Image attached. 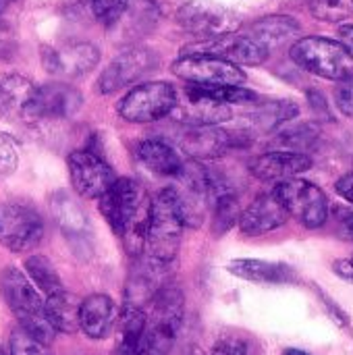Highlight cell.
<instances>
[{
    "label": "cell",
    "mask_w": 353,
    "mask_h": 355,
    "mask_svg": "<svg viewBox=\"0 0 353 355\" xmlns=\"http://www.w3.org/2000/svg\"><path fill=\"white\" fill-rule=\"evenodd\" d=\"M173 179H175V185L169 189L175 198L183 225L191 229L200 227L206 220L216 193H221L223 189H229L221 181V177H216L200 160H183L179 175Z\"/></svg>",
    "instance_id": "1"
},
{
    "label": "cell",
    "mask_w": 353,
    "mask_h": 355,
    "mask_svg": "<svg viewBox=\"0 0 353 355\" xmlns=\"http://www.w3.org/2000/svg\"><path fill=\"white\" fill-rule=\"evenodd\" d=\"M185 316V297L179 287L164 285L150 302V314H146L144 355H169Z\"/></svg>",
    "instance_id": "2"
},
{
    "label": "cell",
    "mask_w": 353,
    "mask_h": 355,
    "mask_svg": "<svg viewBox=\"0 0 353 355\" xmlns=\"http://www.w3.org/2000/svg\"><path fill=\"white\" fill-rule=\"evenodd\" d=\"M0 293L23 331L46 345L54 339V329L48 324L44 314V302L27 275L12 266L4 268L0 275Z\"/></svg>",
    "instance_id": "3"
},
{
    "label": "cell",
    "mask_w": 353,
    "mask_h": 355,
    "mask_svg": "<svg viewBox=\"0 0 353 355\" xmlns=\"http://www.w3.org/2000/svg\"><path fill=\"white\" fill-rule=\"evenodd\" d=\"M183 227L185 225L181 220L171 189L160 191L150 202V216H148L146 239H144L146 258L160 264H171L179 252Z\"/></svg>",
    "instance_id": "4"
},
{
    "label": "cell",
    "mask_w": 353,
    "mask_h": 355,
    "mask_svg": "<svg viewBox=\"0 0 353 355\" xmlns=\"http://www.w3.org/2000/svg\"><path fill=\"white\" fill-rule=\"evenodd\" d=\"M291 58L304 71L331 81H343L353 77L352 52L341 42L329 37L312 35L298 40L291 46Z\"/></svg>",
    "instance_id": "5"
},
{
    "label": "cell",
    "mask_w": 353,
    "mask_h": 355,
    "mask_svg": "<svg viewBox=\"0 0 353 355\" xmlns=\"http://www.w3.org/2000/svg\"><path fill=\"white\" fill-rule=\"evenodd\" d=\"M283 202L289 216L300 220L306 229H320L329 218V200L320 187L304 179H285L273 189Z\"/></svg>",
    "instance_id": "6"
},
{
    "label": "cell",
    "mask_w": 353,
    "mask_h": 355,
    "mask_svg": "<svg viewBox=\"0 0 353 355\" xmlns=\"http://www.w3.org/2000/svg\"><path fill=\"white\" fill-rule=\"evenodd\" d=\"M177 89L166 81H150L131 89L119 104V114L129 123H154L173 112Z\"/></svg>",
    "instance_id": "7"
},
{
    "label": "cell",
    "mask_w": 353,
    "mask_h": 355,
    "mask_svg": "<svg viewBox=\"0 0 353 355\" xmlns=\"http://www.w3.org/2000/svg\"><path fill=\"white\" fill-rule=\"evenodd\" d=\"M44 237L42 216L25 204L4 202L0 204V243L15 252L23 254L40 245Z\"/></svg>",
    "instance_id": "8"
},
{
    "label": "cell",
    "mask_w": 353,
    "mask_h": 355,
    "mask_svg": "<svg viewBox=\"0 0 353 355\" xmlns=\"http://www.w3.org/2000/svg\"><path fill=\"white\" fill-rule=\"evenodd\" d=\"M185 54L214 56V58H223V60H229L239 67V64H262L268 58L270 50L248 33L246 35L225 33V35L200 40V42L185 46L181 50V56H185Z\"/></svg>",
    "instance_id": "9"
},
{
    "label": "cell",
    "mask_w": 353,
    "mask_h": 355,
    "mask_svg": "<svg viewBox=\"0 0 353 355\" xmlns=\"http://www.w3.org/2000/svg\"><path fill=\"white\" fill-rule=\"evenodd\" d=\"M177 23L202 40L235 33L239 29V19L225 6L210 0H189L181 4L177 10Z\"/></svg>",
    "instance_id": "10"
},
{
    "label": "cell",
    "mask_w": 353,
    "mask_h": 355,
    "mask_svg": "<svg viewBox=\"0 0 353 355\" xmlns=\"http://www.w3.org/2000/svg\"><path fill=\"white\" fill-rule=\"evenodd\" d=\"M173 73L191 85H241L246 73L223 58L204 54H185L173 64Z\"/></svg>",
    "instance_id": "11"
},
{
    "label": "cell",
    "mask_w": 353,
    "mask_h": 355,
    "mask_svg": "<svg viewBox=\"0 0 353 355\" xmlns=\"http://www.w3.org/2000/svg\"><path fill=\"white\" fill-rule=\"evenodd\" d=\"M83 104L81 94L62 81L44 83L33 89L25 123H37V121H60L71 119Z\"/></svg>",
    "instance_id": "12"
},
{
    "label": "cell",
    "mask_w": 353,
    "mask_h": 355,
    "mask_svg": "<svg viewBox=\"0 0 353 355\" xmlns=\"http://www.w3.org/2000/svg\"><path fill=\"white\" fill-rule=\"evenodd\" d=\"M158 67V56L150 48L144 46H131L117 54L110 64L104 69L98 85L102 94H114L135 81H139L144 75L154 71Z\"/></svg>",
    "instance_id": "13"
},
{
    "label": "cell",
    "mask_w": 353,
    "mask_h": 355,
    "mask_svg": "<svg viewBox=\"0 0 353 355\" xmlns=\"http://www.w3.org/2000/svg\"><path fill=\"white\" fill-rule=\"evenodd\" d=\"M67 164L73 189L85 200L100 198L117 179L112 168L89 150H75Z\"/></svg>",
    "instance_id": "14"
},
{
    "label": "cell",
    "mask_w": 353,
    "mask_h": 355,
    "mask_svg": "<svg viewBox=\"0 0 353 355\" xmlns=\"http://www.w3.org/2000/svg\"><path fill=\"white\" fill-rule=\"evenodd\" d=\"M100 60V50L89 42H69L62 46H44L42 64L56 77H81Z\"/></svg>",
    "instance_id": "15"
},
{
    "label": "cell",
    "mask_w": 353,
    "mask_h": 355,
    "mask_svg": "<svg viewBox=\"0 0 353 355\" xmlns=\"http://www.w3.org/2000/svg\"><path fill=\"white\" fill-rule=\"evenodd\" d=\"M177 121L185 123L187 127H202V125H221L231 119V104H225L212 96H208L198 85L187 83L183 98L177 94V104L171 112Z\"/></svg>",
    "instance_id": "16"
},
{
    "label": "cell",
    "mask_w": 353,
    "mask_h": 355,
    "mask_svg": "<svg viewBox=\"0 0 353 355\" xmlns=\"http://www.w3.org/2000/svg\"><path fill=\"white\" fill-rule=\"evenodd\" d=\"M144 193L139 191L137 183L123 177V179H114V183L98 198L100 204V214L106 218L108 227L121 237L125 227L129 225L131 216L135 214L139 202H141Z\"/></svg>",
    "instance_id": "17"
},
{
    "label": "cell",
    "mask_w": 353,
    "mask_h": 355,
    "mask_svg": "<svg viewBox=\"0 0 353 355\" xmlns=\"http://www.w3.org/2000/svg\"><path fill=\"white\" fill-rule=\"evenodd\" d=\"M241 139L235 133L221 129L218 125H202V127H187L181 135V150L191 160H212L221 158L233 148H237Z\"/></svg>",
    "instance_id": "18"
},
{
    "label": "cell",
    "mask_w": 353,
    "mask_h": 355,
    "mask_svg": "<svg viewBox=\"0 0 353 355\" xmlns=\"http://www.w3.org/2000/svg\"><path fill=\"white\" fill-rule=\"evenodd\" d=\"M310 166H312L310 156H306L304 152H291V150H273L250 160V173L256 179L275 181V183L293 179L310 171Z\"/></svg>",
    "instance_id": "19"
},
{
    "label": "cell",
    "mask_w": 353,
    "mask_h": 355,
    "mask_svg": "<svg viewBox=\"0 0 353 355\" xmlns=\"http://www.w3.org/2000/svg\"><path fill=\"white\" fill-rule=\"evenodd\" d=\"M289 220V212L275 191L258 196L239 216V229L243 235L258 237L283 227Z\"/></svg>",
    "instance_id": "20"
},
{
    "label": "cell",
    "mask_w": 353,
    "mask_h": 355,
    "mask_svg": "<svg viewBox=\"0 0 353 355\" xmlns=\"http://www.w3.org/2000/svg\"><path fill=\"white\" fill-rule=\"evenodd\" d=\"M117 316L114 302L104 293H94L79 304V329L94 341L106 339L112 333Z\"/></svg>",
    "instance_id": "21"
},
{
    "label": "cell",
    "mask_w": 353,
    "mask_h": 355,
    "mask_svg": "<svg viewBox=\"0 0 353 355\" xmlns=\"http://www.w3.org/2000/svg\"><path fill=\"white\" fill-rule=\"evenodd\" d=\"M35 85L15 73H0V119L25 121L27 106Z\"/></svg>",
    "instance_id": "22"
},
{
    "label": "cell",
    "mask_w": 353,
    "mask_h": 355,
    "mask_svg": "<svg viewBox=\"0 0 353 355\" xmlns=\"http://www.w3.org/2000/svg\"><path fill=\"white\" fill-rule=\"evenodd\" d=\"M119 339L112 355H144V331H146V310L133 304H123L117 316Z\"/></svg>",
    "instance_id": "23"
},
{
    "label": "cell",
    "mask_w": 353,
    "mask_h": 355,
    "mask_svg": "<svg viewBox=\"0 0 353 355\" xmlns=\"http://www.w3.org/2000/svg\"><path fill=\"white\" fill-rule=\"evenodd\" d=\"M227 270L243 281L252 283H268V285H283L295 281V272L291 266L281 262H266L256 258H239L229 262Z\"/></svg>",
    "instance_id": "24"
},
{
    "label": "cell",
    "mask_w": 353,
    "mask_h": 355,
    "mask_svg": "<svg viewBox=\"0 0 353 355\" xmlns=\"http://www.w3.org/2000/svg\"><path fill=\"white\" fill-rule=\"evenodd\" d=\"M137 158L148 171L160 177H177L183 166V158L177 154V150L162 139L141 141L137 146Z\"/></svg>",
    "instance_id": "25"
},
{
    "label": "cell",
    "mask_w": 353,
    "mask_h": 355,
    "mask_svg": "<svg viewBox=\"0 0 353 355\" xmlns=\"http://www.w3.org/2000/svg\"><path fill=\"white\" fill-rule=\"evenodd\" d=\"M158 23V6L154 0H129L123 15L112 27H121L123 35L129 40H137L154 29Z\"/></svg>",
    "instance_id": "26"
},
{
    "label": "cell",
    "mask_w": 353,
    "mask_h": 355,
    "mask_svg": "<svg viewBox=\"0 0 353 355\" xmlns=\"http://www.w3.org/2000/svg\"><path fill=\"white\" fill-rule=\"evenodd\" d=\"M44 314L54 333L73 335L79 331V302L67 291L48 295L44 302Z\"/></svg>",
    "instance_id": "27"
},
{
    "label": "cell",
    "mask_w": 353,
    "mask_h": 355,
    "mask_svg": "<svg viewBox=\"0 0 353 355\" xmlns=\"http://www.w3.org/2000/svg\"><path fill=\"white\" fill-rule=\"evenodd\" d=\"M298 31H300V23L295 19L275 15V17H264V19L256 21L248 35H252L254 40H258L262 46H266L270 50L273 46L283 44Z\"/></svg>",
    "instance_id": "28"
},
{
    "label": "cell",
    "mask_w": 353,
    "mask_h": 355,
    "mask_svg": "<svg viewBox=\"0 0 353 355\" xmlns=\"http://www.w3.org/2000/svg\"><path fill=\"white\" fill-rule=\"evenodd\" d=\"M25 272H27V279L42 291L48 295H54V293H60L64 291L62 287V281L56 272V268L52 266V262L46 258V256H29L25 260Z\"/></svg>",
    "instance_id": "29"
},
{
    "label": "cell",
    "mask_w": 353,
    "mask_h": 355,
    "mask_svg": "<svg viewBox=\"0 0 353 355\" xmlns=\"http://www.w3.org/2000/svg\"><path fill=\"white\" fill-rule=\"evenodd\" d=\"M212 212H214V233L216 235L227 233L235 223H239V216H241L237 196L231 189L216 193L212 202Z\"/></svg>",
    "instance_id": "30"
},
{
    "label": "cell",
    "mask_w": 353,
    "mask_h": 355,
    "mask_svg": "<svg viewBox=\"0 0 353 355\" xmlns=\"http://www.w3.org/2000/svg\"><path fill=\"white\" fill-rule=\"evenodd\" d=\"M54 212H56V218H58V225L62 227V231L67 235H73V233H83L85 227H87V216L83 214V210L67 196L58 193L54 198Z\"/></svg>",
    "instance_id": "31"
},
{
    "label": "cell",
    "mask_w": 353,
    "mask_h": 355,
    "mask_svg": "<svg viewBox=\"0 0 353 355\" xmlns=\"http://www.w3.org/2000/svg\"><path fill=\"white\" fill-rule=\"evenodd\" d=\"M310 10L318 21L339 23L353 17V0H310Z\"/></svg>",
    "instance_id": "32"
},
{
    "label": "cell",
    "mask_w": 353,
    "mask_h": 355,
    "mask_svg": "<svg viewBox=\"0 0 353 355\" xmlns=\"http://www.w3.org/2000/svg\"><path fill=\"white\" fill-rule=\"evenodd\" d=\"M316 139V129L310 125H295V127H287L277 135V144L283 150H291V152H302L306 148H310V144Z\"/></svg>",
    "instance_id": "33"
},
{
    "label": "cell",
    "mask_w": 353,
    "mask_h": 355,
    "mask_svg": "<svg viewBox=\"0 0 353 355\" xmlns=\"http://www.w3.org/2000/svg\"><path fill=\"white\" fill-rule=\"evenodd\" d=\"M10 355H52L48 352V345L23 331L21 327L12 331L10 335Z\"/></svg>",
    "instance_id": "34"
},
{
    "label": "cell",
    "mask_w": 353,
    "mask_h": 355,
    "mask_svg": "<svg viewBox=\"0 0 353 355\" xmlns=\"http://www.w3.org/2000/svg\"><path fill=\"white\" fill-rule=\"evenodd\" d=\"M89 2H92V12L96 15V19L102 25L112 27L123 15L129 0H89Z\"/></svg>",
    "instance_id": "35"
},
{
    "label": "cell",
    "mask_w": 353,
    "mask_h": 355,
    "mask_svg": "<svg viewBox=\"0 0 353 355\" xmlns=\"http://www.w3.org/2000/svg\"><path fill=\"white\" fill-rule=\"evenodd\" d=\"M17 162H19V152L15 141L0 133V179L8 177L17 168Z\"/></svg>",
    "instance_id": "36"
},
{
    "label": "cell",
    "mask_w": 353,
    "mask_h": 355,
    "mask_svg": "<svg viewBox=\"0 0 353 355\" xmlns=\"http://www.w3.org/2000/svg\"><path fill=\"white\" fill-rule=\"evenodd\" d=\"M212 355H250V347L241 337H223L214 343Z\"/></svg>",
    "instance_id": "37"
},
{
    "label": "cell",
    "mask_w": 353,
    "mask_h": 355,
    "mask_svg": "<svg viewBox=\"0 0 353 355\" xmlns=\"http://www.w3.org/2000/svg\"><path fill=\"white\" fill-rule=\"evenodd\" d=\"M335 102H337V108L345 116L353 119V77L339 81V85L335 89Z\"/></svg>",
    "instance_id": "38"
},
{
    "label": "cell",
    "mask_w": 353,
    "mask_h": 355,
    "mask_svg": "<svg viewBox=\"0 0 353 355\" xmlns=\"http://www.w3.org/2000/svg\"><path fill=\"white\" fill-rule=\"evenodd\" d=\"M333 272H335L339 279L353 283V256L335 260V262H333Z\"/></svg>",
    "instance_id": "39"
},
{
    "label": "cell",
    "mask_w": 353,
    "mask_h": 355,
    "mask_svg": "<svg viewBox=\"0 0 353 355\" xmlns=\"http://www.w3.org/2000/svg\"><path fill=\"white\" fill-rule=\"evenodd\" d=\"M335 189H337V193H339L343 200H347L350 204H353V171L352 173H347V175H343V177L337 181Z\"/></svg>",
    "instance_id": "40"
},
{
    "label": "cell",
    "mask_w": 353,
    "mask_h": 355,
    "mask_svg": "<svg viewBox=\"0 0 353 355\" xmlns=\"http://www.w3.org/2000/svg\"><path fill=\"white\" fill-rule=\"evenodd\" d=\"M339 37H341V44L352 52L353 56V25H343L339 29Z\"/></svg>",
    "instance_id": "41"
},
{
    "label": "cell",
    "mask_w": 353,
    "mask_h": 355,
    "mask_svg": "<svg viewBox=\"0 0 353 355\" xmlns=\"http://www.w3.org/2000/svg\"><path fill=\"white\" fill-rule=\"evenodd\" d=\"M343 229H345V235L353 239V212L350 214H345V218H343Z\"/></svg>",
    "instance_id": "42"
},
{
    "label": "cell",
    "mask_w": 353,
    "mask_h": 355,
    "mask_svg": "<svg viewBox=\"0 0 353 355\" xmlns=\"http://www.w3.org/2000/svg\"><path fill=\"white\" fill-rule=\"evenodd\" d=\"M183 355H208L202 347H198V345H189L187 349H185V354Z\"/></svg>",
    "instance_id": "43"
},
{
    "label": "cell",
    "mask_w": 353,
    "mask_h": 355,
    "mask_svg": "<svg viewBox=\"0 0 353 355\" xmlns=\"http://www.w3.org/2000/svg\"><path fill=\"white\" fill-rule=\"evenodd\" d=\"M12 2H15V0H0V15H2V12H4Z\"/></svg>",
    "instance_id": "44"
},
{
    "label": "cell",
    "mask_w": 353,
    "mask_h": 355,
    "mask_svg": "<svg viewBox=\"0 0 353 355\" xmlns=\"http://www.w3.org/2000/svg\"><path fill=\"white\" fill-rule=\"evenodd\" d=\"M283 355H310V354H306V352H302V349H285V354Z\"/></svg>",
    "instance_id": "45"
},
{
    "label": "cell",
    "mask_w": 353,
    "mask_h": 355,
    "mask_svg": "<svg viewBox=\"0 0 353 355\" xmlns=\"http://www.w3.org/2000/svg\"><path fill=\"white\" fill-rule=\"evenodd\" d=\"M0 355H10V352H8V349H4V347H0Z\"/></svg>",
    "instance_id": "46"
}]
</instances>
